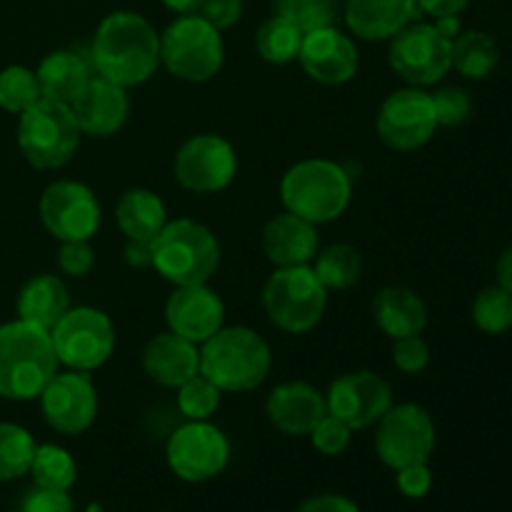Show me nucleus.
I'll return each instance as SVG.
<instances>
[{"instance_id": "obj_15", "label": "nucleus", "mask_w": 512, "mask_h": 512, "mask_svg": "<svg viewBox=\"0 0 512 512\" xmlns=\"http://www.w3.org/2000/svg\"><path fill=\"white\" fill-rule=\"evenodd\" d=\"M438 128L433 95L425 88H413V85L393 90L383 100L378 120H375L380 140L398 153L423 148Z\"/></svg>"}, {"instance_id": "obj_2", "label": "nucleus", "mask_w": 512, "mask_h": 512, "mask_svg": "<svg viewBox=\"0 0 512 512\" xmlns=\"http://www.w3.org/2000/svg\"><path fill=\"white\" fill-rule=\"evenodd\" d=\"M270 370L273 350L268 340L248 325H223L200 345V375L223 393H248L260 388Z\"/></svg>"}, {"instance_id": "obj_42", "label": "nucleus", "mask_w": 512, "mask_h": 512, "mask_svg": "<svg viewBox=\"0 0 512 512\" xmlns=\"http://www.w3.org/2000/svg\"><path fill=\"white\" fill-rule=\"evenodd\" d=\"M20 512H75V503L70 498V490H50L35 485L25 495Z\"/></svg>"}, {"instance_id": "obj_22", "label": "nucleus", "mask_w": 512, "mask_h": 512, "mask_svg": "<svg viewBox=\"0 0 512 512\" xmlns=\"http://www.w3.org/2000/svg\"><path fill=\"white\" fill-rule=\"evenodd\" d=\"M420 15L415 0H345L343 18L350 33L368 43L398 35Z\"/></svg>"}, {"instance_id": "obj_12", "label": "nucleus", "mask_w": 512, "mask_h": 512, "mask_svg": "<svg viewBox=\"0 0 512 512\" xmlns=\"http://www.w3.org/2000/svg\"><path fill=\"white\" fill-rule=\"evenodd\" d=\"M165 460L183 483H208L230 463V440L210 420H185L165 445Z\"/></svg>"}, {"instance_id": "obj_21", "label": "nucleus", "mask_w": 512, "mask_h": 512, "mask_svg": "<svg viewBox=\"0 0 512 512\" xmlns=\"http://www.w3.org/2000/svg\"><path fill=\"white\" fill-rule=\"evenodd\" d=\"M80 133L90 138H108L125 125L130 115L128 88L93 75L83 93L70 105Z\"/></svg>"}, {"instance_id": "obj_1", "label": "nucleus", "mask_w": 512, "mask_h": 512, "mask_svg": "<svg viewBox=\"0 0 512 512\" xmlns=\"http://www.w3.org/2000/svg\"><path fill=\"white\" fill-rule=\"evenodd\" d=\"M95 75L120 85H143L160 68V33L133 10H115L100 20L90 45Z\"/></svg>"}, {"instance_id": "obj_49", "label": "nucleus", "mask_w": 512, "mask_h": 512, "mask_svg": "<svg viewBox=\"0 0 512 512\" xmlns=\"http://www.w3.org/2000/svg\"><path fill=\"white\" fill-rule=\"evenodd\" d=\"M163 5L168 10H173L175 15H193L198 13L203 0H163Z\"/></svg>"}, {"instance_id": "obj_28", "label": "nucleus", "mask_w": 512, "mask_h": 512, "mask_svg": "<svg viewBox=\"0 0 512 512\" xmlns=\"http://www.w3.org/2000/svg\"><path fill=\"white\" fill-rule=\"evenodd\" d=\"M18 318L43 330H53L55 323L70 310V295L58 275L40 273L30 278L18 293Z\"/></svg>"}, {"instance_id": "obj_13", "label": "nucleus", "mask_w": 512, "mask_h": 512, "mask_svg": "<svg viewBox=\"0 0 512 512\" xmlns=\"http://www.w3.org/2000/svg\"><path fill=\"white\" fill-rule=\"evenodd\" d=\"M173 173L180 188L190 190V193H220V190L230 188L238 175V150L223 135H193L175 153Z\"/></svg>"}, {"instance_id": "obj_16", "label": "nucleus", "mask_w": 512, "mask_h": 512, "mask_svg": "<svg viewBox=\"0 0 512 512\" xmlns=\"http://www.w3.org/2000/svg\"><path fill=\"white\" fill-rule=\"evenodd\" d=\"M38 400L45 423L60 435H83L98 418V390L83 370H58Z\"/></svg>"}, {"instance_id": "obj_5", "label": "nucleus", "mask_w": 512, "mask_h": 512, "mask_svg": "<svg viewBox=\"0 0 512 512\" xmlns=\"http://www.w3.org/2000/svg\"><path fill=\"white\" fill-rule=\"evenodd\" d=\"M150 250L155 273L173 288L208 283L220 265L218 238L208 225L193 218L168 220Z\"/></svg>"}, {"instance_id": "obj_43", "label": "nucleus", "mask_w": 512, "mask_h": 512, "mask_svg": "<svg viewBox=\"0 0 512 512\" xmlns=\"http://www.w3.org/2000/svg\"><path fill=\"white\" fill-rule=\"evenodd\" d=\"M395 483H398V490L405 498L420 500L433 488V473H430L428 463L408 465V468L395 470Z\"/></svg>"}, {"instance_id": "obj_23", "label": "nucleus", "mask_w": 512, "mask_h": 512, "mask_svg": "<svg viewBox=\"0 0 512 512\" xmlns=\"http://www.w3.org/2000/svg\"><path fill=\"white\" fill-rule=\"evenodd\" d=\"M265 258L275 268H295L310 265L320 250L318 225L298 218L293 213H280L270 218L263 228Z\"/></svg>"}, {"instance_id": "obj_24", "label": "nucleus", "mask_w": 512, "mask_h": 512, "mask_svg": "<svg viewBox=\"0 0 512 512\" xmlns=\"http://www.w3.org/2000/svg\"><path fill=\"white\" fill-rule=\"evenodd\" d=\"M143 370L160 388L178 390L185 380L200 373V345L165 330L145 343Z\"/></svg>"}, {"instance_id": "obj_37", "label": "nucleus", "mask_w": 512, "mask_h": 512, "mask_svg": "<svg viewBox=\"0 0 512 512\" xmlns=\"http://www.w3.org/2000/svg\"><path fill=\"white\" fill-rule=\"evenodd\" d=\"M275 15L290 20L303 33L325 25H335L338 0H273Z\"/></svg>"}, {"instance_id": "obj_4", "label": "nucleus", "mask_w": 512, "mask_h": 512, "mask_svg": "<svg viewBox=\"0 0 512 512\" xmlns=\"http://www.w3.org/2000/svg\"><path fill=\"white\" fill-rule=\"evenodd\" d=\"M353 198V178L340 163L328 158H308L290 165L280 180V200L285 210L313 225L338 220Z\"/></svg>"}, {"instance_id": "obj_35", "label": "nucleus", "mask_w": 512, "mask_h": 512, "mask_svg": "<svg viewBox=\"0 0 512 512\" xmlns=\"http://www.w3.org/2000/svg\"><path fill=\"white\" fill-rule=\"evenodd\" d=\"M473 323L485 335H503L512 328V295L500 285L480 290L473 303Z\"/></svg>"}, {"instance_id": "obj_6", "label": "nucleus", "mask_w": 512, "mask_h": 512, "mask_svg": "<svg viewBox=\"0 0 512 512\" xmlns=\"http://www.w3.org/2000/svg\"><path fill=\"white\" fill-rule=\"evenodd\" d=\"M328 290L313 265L275 268L263 288V310L270 323L290 335H305L323 320Z\"/></svg>"}, {"instance_id": "obj_20", "label": "nucleus", "mask_w": 512, "mask_h": 512, "mask_svg": "<svg viewBox=\"0 0 512 512\" xmlns=\"http://www.w3.org/2000/svg\"><path fill=\"white\" fill-rule=\"evenodd\" d=\"M265 415L278 433L303 438L328 415V400L315 385L305 380L275 385L265 400Z\"/></svg>"}, {"instance_id": "obj_19", "label": "nucleus", "mask_w": 512, "mask_h": 512, "mask_svg": "<svg viewBox=\"0 0 512 512\" xmlns=\"http://www.w3.org/2000/svg\"><path fill=\"white\" fill-rule=\"evenodd\" d=\"M170 333L203 345L225 325V303L208 283L178 285L165 303Z\"/></svg>"}, {"instance_id": "obj_36", "label": "nucleus", "mask_w": 512, "mask_h": 512, "mask_svg": "<svg viewBox=\"0 0 512 512\" xmlns=\"http://www.w3.org/2000/svg\"><path fill=\"white\" fill-rule=\"evenodd\" d=\"M223 390L205 375H193L178 388V410L185 420H210L220 408Z\"/></svg>"}, {"instance_id": "obj_10", "label": "nucleus", "mask_w": 512, "mask_h": 512, "mask_svg": "<svg viewBox=\"0 0 512 512\" xmlns=\"http://www.w3.org/2000/svg\"><path fill=\"white\" fill-rule=\"evenodd\" d=\"M388 65L413 88H430L453 70V40L435 23H410L388 40Z\"/></svg>"}, {"instance_id": "obj_9", "label": "nucleus", "mask_w": 512, "mask_h": 512, "mask_svg": "<svg viewBox=\"0 0 512 512\" xmlns=\"http://www.w3.org/2000/svg\"><path fill=\"white\" fill-rule=\"evenodd\" d=\"M58 363L68 370H93L103 368L115 350V325L103 310L78 305L70 308L50 330Z\"/></svg>"}, {"instance_id": "obj_7", "label": "nucleus", "mask_w": 512, "mask_h": 512, "mask_svg": "<svg viewBox=\"0 0 512 512\" xmlns=\"http://www.w3.org/2000/svg\"><path fill=\"white\" fill-rule=\"evenodd\" d=\"M160 63L173 78L208 83L225 63L223 35L198 13L178 15L160 33Z\"/></svg>"}, {"instance_id": "obj_34", "label": "nucleus", "mask_w": 512, "mask_h": 512, "mask_svg": "<svg viewBox=\"0 0 512 512\" xmlns=\"http://www.w3.org/2000/svg\"><path fill=\"white\" fill-rule=\"evenodd\" d=\"M40 98L43 93H40L35 70L25 68V65H10V68L0 70V108L20 115L33 108Z\"/></svg>"}, {"instance_id": "obj_40", "label": "nucleus", "mask_w": 512, "mask_h": 512, "mask_svg": "<svg viewBox=\"0 0 512 512\" xmlns=\"http://www.w3.org/2000/svg\"><path fill=\"white\" fill-rule=\"evenodd\" d=\"M393 365L405 375H418L428 368L430 363V348L420 335H408V338L393 340V350H390Z\"/></svg>"}, {"instance_id": "obj_3", "label": "nucleus", "mask_w": 512, "mask_h": 512, "mask_svg": "<svg viewBox=\"0 0 512 512\" xmlns=\"http://www.w3.org/2000/svg\"><path fill=\"white\" fill-rule=\"evenodd\" d=\"M58 368L48 330L20 318L0 325V398L38 400Z\"/></svg>"}, {"instance_id": "obj_30", "label": "nucleus", "mask_w": 512, "mask_h": 512, "mask_svg": "<svg viewBox=\"0 0 512 512\" xmlns=\"http://www.w3.org/2000/svg\"><path fill=\"white\" fill-rule=\"evenodd\" d=\"M313 270L328 293L330 290H348L363 275V255L350 243H335L330 248L318 250Z\"/></svg>"}, {"instance_id": "obj_11", "label": "nucleus", "mask_w": 512, "mask_h": 512, "mask_svg": "<svg viewBox=\"0 0 512 512\" xmlns=\"http://www.w3.org/2000/svg\"><path fill=\"white\" fill-rule=\"evenodd\" d=\"M375 453L390 470L428 463L435 450V423L428 410L418 403H400L378 420Z\"/></svg>"}, {"instance_id": "obj_45", "label": "nucleus", "mask_w": 512, "mask_h": 512, "mask_svg": "<svg viewBox=\"0 0 512 512\" xmlns=\"http://www.w3.org/2000/svg\"><path fill=\"white\" fill-rule=\"evenodd\" d=\"M295 512H360V508L355 500L345 498V495L323 493V495H313V498L303 500Z\"/></svg>"}, {"instance_id": "obj_44", "label": "nucleus", "mask_w": 512, "mask_h": 512, "mask_svg": "<svg viewBox=\"0 0 512 512\" xmlns=\"http://www.w3.org/2000/svg\"><path fill=\"white\" fill-rule=\"evenodd\" d=\"M198 15L223 33L243 18V0H203Z\"/></svg>"}, {"instance_id": "obj_46", "label": "nucleus", "mask_w": 512, "mask_h": 512, "mask_svg": "<svg viewBox=\"0 0 512 512\" xmlns=\"http://www.w3.org/2000/svg\"><path fill=\"white\" fill-rule=\"evenodd\" d=\"M420 13L430 18H448V15H460L470 5V0H415Z\"/></svg>"}, {"instance_id": "obj_38", "label": "nucleus", "mask_w": 512, "mask_h": 512, "mask_svg": "<svg viewBox=\"0 0 512 512\" xmlns=\"http://www.w3.org/2000/svg\"><path fill=\"white\" fill-rule=\"evenodd\" d=\"M433 105H435V118H438V125H445V128H458L473 113V100L458 85H445V88L435 90Z\"/></svg>"}, {"instance_id": "obj_48", "label": "nucleus", "mask_w": 512, "mask_h": 512, "mask_svg": "<svg viewBox=\"0 0 512 512\" xmlns=\"http://www.w3.org/2000/svg\"><path fill=\"white\" fill-rule=\"evenodd\" d=\"M495 278H498L500 288L512 295V245L500 253L498 265H495Z\"/></svg>"}, {"instance_id": "obj_41", "label": "nucleus", "mask_w": 512, "mask_h": 512, "mask_svg": "<svg viewBox=\"0 0 512 512\" xmlns=\"http://www.w3.org/2000/svg\"><path fill=\"white\" fill-rule=\"evenodd\" d=\"M95 265V250L90 240H68L60 243L58 250V268L68 278H85Z\"/></svg>"}, {"instance_id": "obj_29", "label": "nucleus", "mask_w": 512, "mask_h": 512, "mask_svg": "<svg viewBox=\"0 0 512 512\" xmlns=\"http://www.w3.org/2000/svg\"><path fill=\"white\" fill-rule=\"evenodd\" d=\"M500 48L485 30H460L453 38V68L463 78L483 80L498 68Z\"/></svg>"}, {"instance_id": "obj_17", "label": "nucleus", "mask_w": 512, "mask_h": 512, "mask_svg": "<svg viewBox=\"0 0 512 512\" xmlns=\"http://www.w3.org/2000/svg\"><path fill=\"white\" fill-rule=\"evenodd\" d=\"M328 413L353 430L373 428L393 408V388L373 370H355L340 375L325 393Z\"/></svg>"}, {"instance_id": "obj_18", "label": "nucleus", "mask_w": 512, "mask_h": 512, "mask_svg": "<svg viewBox=\"0 0 512 512\" xmlns=\"http://www.w3.org/2000/svg\"><path fill=\"white\" fill-rule=\"evenodd\" d=\"M298 63L313 78L323 85H343L358 75L360 53L355 40L335 25L315 28L303 33Z\"/></svg>"}, {"instance_id": "obj_26", "label": "nucleus", "mask_w": 512, "mask_h": 512, "mask_svg": "<svg viewBox=\"0 0 512 512\" xmlns=\"http://www.w3.org/2000/svg\"><path fill=\"white\" fill-rule=\"evenodd\" d=\"M373 320L390 340L423 335L428 325V308L415 290L388 285L373 300Z\"/></svg>"}, {"instance_id": "obj_47", "label": "nucleus", "mask_w": 512, "mask_h": 512, "mask_svg": "<svg viewBox=\"0 0 512 512\" xmlns=\"http://www.w3.org/2000/svg\"><path fill=\"white\" fill-rule=\"evenodd\" d=\"M125 263L138 270L153 268V250H150V243L128 240V245H125Z\"/></svg>"}, {"instance_id": "obj_25", "label": "nucleus", "mask_w": 512, "mask_h": 512, "mask_svg": "<svg viewBox=\"0 0 512 512\" xmlns=\"http://www.w3.org/2000/svg\"><path fill=\"white\" fill-rule=\"evenodd\" d=\"M35 75H38L40 93L45 100L73 105V100L90 83L95 70L90 55L80 53V50H53L40 60Z\"/></svg>"}, {"instance_id": "obj_32", "label": "nucleus", "mask_w": 512, "mask_h": 512, "mask_svg": "<svg viewBox=\"0 0 512 512\" xmlns=\"http://www.w3.org/2000/svg\"><path fill=\"white\" fill-rule=\"evenodd\" d=\"M30 475L38 488L70 490L78 480V465L73 455L60 445H38L30 463Z\"/></svg>"}, {"instance_id": "obj_39", "label": "nucleus", "mask_w": 512, "mask_h": 512, "mask_svg": "<svg viewBox=\"0 0 512 512\" xmlns=\"http://www.w3.org/2000/svg\"><path fill=\"white\" fill-rule=\"evenodd\" d=\"M353 433L355 430L350 428V425H345L343 420L328 413L318 425H315L313 433H310L308 438L320 455L335 458V455H343L345 450H348Z\"/></svg>"}, {"instance_id": "obj_50", "label": "nucleus", "mask_w": 512, "mask_h": 512, "mask_svg": "<svg viewBox=\"0 0 512 512\" xmlns=\"http://www.w3.org/2000/svg\"><path fill=\"white\" fill-rule=\"evenodd\" d=\"M435 28L445 35V38L453 40L455 35L460 33V18L458 15H448V18H438L435 20Z\"/></svg>"}, {"instance_id": "obj_8", "label": "nucleus", "mask_w": 512, "mask_h": 512, "mask_svg": "<svg viewBox=\"0 0 512 512\" xmlns=\"http://www.w3.org/2000/svg\"><path fill=\"white\" fill-rule=\"evenodd\" d=\"M80 133L70 105L40 98L18 115V148L38 170H58L73 160L80 148Z\"/></svg>"}, {"instance_id": "obj_33", "label": "nucleus", "mask_w": 512, "mask_h": 512, "mask_svg": "<svg viewBox=\"0 0 512 512\" xmlns=\"http://www.w3.org/2000/svg\"><path fill=\"white\" fill-rule=\"evenodd\" d=\"M38 443L18 423H0V483H10L30 473Z\"/></svg>"}, {"instance_id": "obj_14", "label": "nucleus", "mask_w": 512, "mask_h": 512, "mask_svg": "<svg viewBox=\"0 0 512 512\" xmlns=\"http://www.w3.org/2000/svg\"><path fill=\"white\" fill-rule=\"evenodd\" d=\"M43 228L58 243L93 240L103 223V208L93 190L78 180H55L43 190L38 203Z\"/></svg>"}, {"instance_id": "obj_27", "label": "nucleus", "mask_w": 512, "mask_h": 512, "mask_svg": "<svg viewBox=\"0 0 512 512\" xmlns=\"http://www.w3.org/2000/svg\"><path fill=\"white\" fill-rule=\"evenodd\" d=\"M115 223L125 240L153 243L168 223V208L153 190L130 188L120 195L118 205H115Z\"/></svg>"}, {"instance_id": "obj_31", "label": "nucleus", "mask_w": 512, "mask_h": 512, "mask_svg": "<svg viewBox=\"0 0 512 512\" xmlns=\"http://www.w3.org/2000/svg\"><path fill=\"white\" fill-rule=\"evenodd\" d=\"M300 43H303V30L280 15L263 20L255 33V50L270 65H288L298 60Z\"/></svg>"}]
</instances>
